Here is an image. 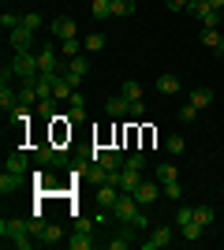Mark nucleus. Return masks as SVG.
I'll list each match as a JSON object with an SVG mask.
<instances>
[{
	"mask_svg": "<svg viewBox=\"0 0 224 250\" xmlns=\"http://www.w3.org/2000/svg\"><path fill=\"white\" fill-rule=\"evenodd\" d=\"M0 235H4V247H15V250H30V247H34L30 220L4 217V220H0Z\"/></svg>",
	"mask_w": 224,
	"mask_h": 250,
	"instance_id": "nucleus-1",
	"label": "nucleus"
},
{
	"mask_svg": "<svg viewBox=\"0 0 224 250\" xmlns=\"http://www.w3.org/2000/svg\"><path fill=\"white\" fill-rule=\"evenodd\" d=\"M11 71H15V79H38L41 75V67H38V52H15L11 56Z\"/></svg>",
	"mask_w": 224,
	"mask_h": 250,
	"instance_id": "nucleus-2",
	"label": "nucleus"
},
{
	"mask_svg": "<svg viewBox=\"0 0 224 250\" xmlns=\"http://www.w3.org/2000/svg\"><path fill=\"white\" fill-rule=\"evenodd\" d=\"M112 183H116L123 194H135V190H139V183H142V172H135V168L123 165L120 172H112Z\"/></svg>",
	"mask_w": 224,
	"mask_h": 250,
	"instance_id": "nucleus-3",
	"label": "nucleus"
},
{
	"mask_svg": "<svg viewBox=\"0 0 224 250\" xmlns=\"http://www.w3.org/2000/svg\"><path fill=\"white\" fill-rule=\"evenodd\" d=\"M38 67H41V75H60L64 71V56H56L53 45H45V49L38 52Z\"/></svg>",
	"mask_w": 224,
	"mask_h": 250,
	"instance_id": "nucleus-4",
	"label": "nucleus"
},
{
	"mask_svg": "<svg viewBox=\"0 0 224 250\" xmlns=\"http://www.w3.org/2000/svg\"><path fill=\"white\" fill-rule=\"evenodd\" d=\"M49 34H53L56 42H67V38H79V26H75V19H67V15H56V19L49 22Z\"/></svg>",
	"mask_w": 224,
	"mask_h": 250,
	"instance_id": "nucleus-5",
	"label": "nucleus"
},
{
	"mask_svg": "<svg viewBox=\"0 0 224 250\" xmlns=\"http://www.w3.org/2000/svg\"><path fill=\"white\" fill-rule=\"evenodd\" d=\"M120 194H123V190H120L116 183H101V187H94V202H97V209H112Z\"/></svg>",
	"mask_w": 224,
	"mask_h": 250,
	"instance_id": "nucleus-6",
	"label": "nucleus"
},
{
	"mask_svg": "<svg viewBox=\"0 0 224 250\" xmlns=\"http://www.w3.org/2000/svg\"><path fill=\"white\" fill-rule=\"evenodd\" d=\"M8 45H11V52H30L34 49V30H26V26L8 30Z\"/></svg>",
	"mask_w": 224,
	"mask_h": 250,
	"instance_id": "nucleus-7",
	"label": "nucleus"
},
{
	"mask_svg": "<svg viewBox=\"0 0 224 250\" xmlns=\"http://www.w3.org/2000/svg\"><path fill=\"white\" fill-rule=\"evenodd\" d=\"M4 168H11V172H22V176H30V157H26V149H11L8 157H4Z\"/></svg>",
	"mask_w": 224,
	"mask_h": 250,
	"instance_id": "nucleus-8",
	"label": "nucleus"
},
{
	"mask_svg": "<svg viewBox=\"0 0 224 250\" xmlns=\"http://www.w3.org/2000/svg\"><path fill=\"white\" fill-rule=\"evenodd\" d=\"M22 183H26V176H22V172H11V168H4V176H0V194L8 198V194L22 190Z\"/></svg>",
	"mask_w": 224,
	"mask_h": 250,
	"instance_id": "nucleus-9",
	"label": "nucleus"
},
{
	"mask_svg": "<svg viewBox=\"0 0 224 250\" xmlns=\"http://www.w3.org/2000/svg\"><path fill=\"white\" fill-rule=\"evenodd\" d=\"M172 243V228H153L149 239H142V250H164Z\"/></svg>",
	"mask_w": 224,
	"mask_h": 250,
	"instance_id": "nucleus-10",
	"label": "nucleus"
},
{
	"mask_svg": "<svg viewBox=\"0 0 224 250\" xmlns=\"http://www.w3.org/2000/svg\"><path fill=\"white\" fill-rule=\"evenodd\" d=\"M157 194H161V190H157V183H153V179H142L139 190H135V198H139V206H142V209L153 206V202H157Z\"/></svg>",
	"mask_w": 224,
	"mask_h": 250,
	"instance_id": "nucleus-11",
	"label": "nucleus"
},
{
	"mask_svg": "<svg viewBox=\"0 0 224 250\" xmlns=\"http://www.w3.org/2000/svg\"><path fill=\"white\" fill-rule=\"evenodd\" d=\"M135 224H120V231L116 235H112V239H108V250H127L131 247V239H135Z\"/></svg>",
	"mask_w": 224,
	"mask_h": 250,
	"instance_id": "nucleus-12",
	"label": "nucleus"
},
{
	"mask_svg": "<svg viewBox=\"0 0 224 250\" xmlns=\"http://www.w3.org/2000/svg\"><path fill=\"white\" fill-rule=\"evenodd\" d=\"M38 243H41V247H56V243H64V228H60V224H45L41 235H38Z\"/></svg>",
	"mask_w": 224,
	"mask_h": 250,
	"instance_id": "nucleus-13",
	"label": "nucleus"
},
{
	"mask_svg": "<svg viewBox=\"0 0 224 250\" xmlns=\"http://www.w3.org/2000/svg\"><path fill=\"white\" fill-rule=\"evenodd\" d=\"M127 97H123V94H116V97H108V101H105V112L108 116H112V120H123V116H127Z\"/></svg>",
	"mask_w": 224,
	"mask_h": 250,
	"instance_id": "nucleus-14",
	"label": "nucleus"
},
{
	"mask_svg": "<svg viewBox=\"0 0 224 250\" xmlns=\"http://www.w3.org/2000/svg\"><path fill=\"white\" fill-rule=\"evenodd\" d=\"M67 247L71 250H94L97 239H94V231H75L71 239H67Z\"/></svg>",
	"mask_w": 224,
	"mask_h": 250,
	"instance_id": "nucleus-15",
	"label": "nucleus"
},
{
	"mask_svg": "<svg viewBox=\"0 0 224 250\" xmlns=\"http://www.w3.org/2000/svg\"><path fill=\"white\" fill-rule=\"evenodd\" d=\"M191 104L194 108H209V104H213V90H209V86H194L191 90Z\"/></svg>",
	"mask_w": 224,
	"mask_h": 250,
	"instance_id": "nucleus-16",
	"label": "nucleus"
},
{
	"mask_svg": "<svg viewBox=\"0 0 224 250\" xmlns=\"http://www.w3.org/2000/svg\"><path fill=\"white\" fill-rule=\"evenodd\" d=\"M157 90H161V94H164V97H172V94H176V90H180V75H161V79H157Z\"/></svg>",
	"mask_w": 224,
	"mask_h": 250,
	"instance_id": "nucleus-17",
	"label": "nucleus"
},
{
	"mask_svg": "<svg viewBox=\"0 0 224 250\" xmlns=\"http://www.w3.org/2000/svg\"><path fill=\"white\" fill-rule=\"evenodd\" d=\"M79 52H86V45L79 42V38H67V42H60V56H64V60H71V56H79Z\"/></svg>",
	"mask_w": 224,
	"mask_h": 250,
	"instance_id": "nucleus-18",
	"label": "nucleus"
},
{
	"mask_svg": "<svg viewBox=\"0 0 224 250\" xmlns=\"http://www.w3.org/2000/svg\"><path fill=\"white\" fill-rule=\"evenodd\" d=\"M202 45H205V49L224 52V34H221V30H202Z\"/></svg>",
	"mask_w": 224,
	"mask_h": 250,
	"instance_id": "nucleus-19",
	"label": "nucleus"
},
{
	"mask_svg": "<svg viewBox=\"0 0 224 250\" xmlns=\"http://www.w3.org/2000/svg\"><path fill=\"white\" fill-rule=\"evenodd\" d=\"M194 220H198L202 228H209V224L217 220V209L213 206H194Z\"/></svg>",
	"mask_w": 224,
	"mask_h": 250,
	"instance_id": "nucleus-20",
	"label": "nucleus"
},
{
	"mask_svg": "<svg viewBox=\"0 0 224 250\" xmlns=\"http://www.w3.org/2000/svg\"><path fill=\"white\" fill-rule=\"evenodd\" d=\"M71 94H75V90H71V83H67L64 75H56V83H53V97H56V101H67Z\"/></svg>",
	"mask_w": 224,
	"mask_h": 250,
	"instance_id": "nucleus-21",
	"label": "nucleus"
},
{
	"mask_svg": "<svg viewBox=\"0 0 224 250\" xmlns=\"http://www.w3.org/2000/svg\"><path fill=\"white\" fill-rule=\"evenodd\" d=\"M176 179H180L176 165H168V161H164V165H157V183H161V187H164V183H176Z\"/></svg>",
	"mask_w": 224,
	"mask_h": 250,
	"instance_id": "nucleus-22",
	"label": "nucleus"
},
{
	"mask_svg": "<svg viewBox=\"0 0 224 250\" xmlns=\"http://www.w3.org/2000/svg\"><path fill=\"white\" fill-rule=\"evenodd\" d=\"M82 45H86V52H101V49L108 45V38H105L101 30H94L90 38H82Z\"/></svg>",
	"mask_w": 224,
	"mask_h": 250,
	"instance_id": "nucleus-23",
	"label": "nucleus"
},
{
	"mask_svg": "<svg viewBox=\"0 0 224 250\" xmlns=\"http://www.w3.org/2000/svg\"><path fill=\"white\" fill-rule=\"evenodd\" d=\"M135 15V0H112V19H127Z\"/></svg>",
	"mask_w": 224,
	"mask_h": 250,
	"instance_id": "nucleus-24",
	"label": "nucleus"
},
{
	"mask_svg": "<svg viewBox=\"0 0 224 250\" xmlns=\"http://www.w3.org/2000/svg\"><path fill=\"white\" fill-rule=\"evenodd\" d=\"M90 11H94V19H112V0H94Z\"/></svg>",
	"mask_w": 224,
	"mask_h": 250,
	"instance_id": "nucleus-25",
	"label": "nucleus"
},
{
	"mask_svg": "<svg viewBox=\"0 0 224 250\" xmlns=\"http://www.w3.org/2000/svg\"><path fill=\"white\" fill-rule=\"evenodd\" d=\"M164 149H168L172 157H180V153H187V142H183V135H168V142H164Z\"/></svg>",
	"mask_w": 224,
	"mask_h": 250,
	"instance_id": "nucleus-26",
	"label": "nucleus"
},
{
	"mask_svg": "<svg viewBox=\"0 0 224 250\" xmlns=\"http://www.w3.org/2000/svg\"><path fill=\"white\" fill-rule=\"evenodd\" d=\"M202 224H198V220H191V224H183V239H187V243H198V239H202Z\"/></svg>",
	"mask_w": 224,
	"mask_h": 250,
	"instance_id": "nucleus-27",
	"label": "nucleus"
},
{
	"mask_svg": "<svg viewBox=\"0 0 224 250\" xmlns=\"http://www.w3.org/2000/svg\"><path fill=\"white\" fill-rule=\"evenodd\" d=\"M123 165H127V168H135V172H142V168H146V153H142V149H131Z\"/></svg>",
	"mask_w": 224,
	"mask_h": 250,
	"instance_id": "nucleus-28",
	"label": "nucleus"
},
{
	"mask_svg": "<svg viewBox=\"0 0 224 250\" xmlns=\"http://www.w3.org/2000/svg\"><path fill=\"white\" fill-rule=\"evenodd\" d=\"M0 26H4V30H19V26H22V15H15V11H4V15H0Z\"/></svg>",
	"mask_w": 224,
	"mask_h": 250,
	"instance_id": "nucleus-29",
	"label": "nucleus"
},
{
	"mask_svg": "<svg viewBox=\"0 0 224 250\" xmlns=\"http://www.w3.org/2000/svg\"><path fill=\"white\" fill-rule=\"evenodd\" d=\"M120 94L127 97V101H135V97H142V86L135 83V79H127V83H123V90H120Z\"/></svg>",
	"mask_w": 224,
	"mask_h": 250,
	"instance_id": "nucleus-30",
	"label": "nucleus"
},
{
	"mask_svg": "<svg viewBox=\"0 0 224 250\" xmlns=\"http://www.w3.org/2000/svg\"><path fill=\"white\" fill-rule=\"evenodd\" d=\"M22 26H26V30H41V15H38V11H26V15H22Z\"/></svg>",
	"mask_w": 224,
	"mask_h": 250,
	"instance_id": "nucleus-31",
	"label": "nucleus"
},
{
	"mask_svg": "<svg viewBox=\"0 0 224 250\" xmlns=\"http://www.w3.org/2000/svg\"><path fill=\"white\" fill-rule=\"evenodd\" d=\"M86 120V104H71L67 108V124H82Z\"/></svg>",
	"mask_w": 224,
	"mask_h": 250,
	"instance_id": "nucleus-32",
	"label": "nucleus"
},
{
	"mask_svg": "<svg viewBox=\"0 0 224 250\" xmlns=\"http://www.w3.org/2000/svg\"><path fill=\"white\" fill-rule=\"evenodd\" d=\"M164 198H168V202H180V198H183V187H180V179H176V183H164Z\"/></svg>",
	"mask_w": 224,
	"mask_h": 250,
	"instance_id": "nucleus-33",
	"label": "nucleus"
},
{
	"mask_svg": "<svg viewBox=\"0 0 224 250\" xmlns=\"http://www.w3.org/2000/svg\"><path fill=\"white\" fill-rule=\"evenodd\" d=\"M38 116H41V120H53V116H56V104H53V97H49V101H38Z\"/></svg>",
	"mask_w": 224,
	"mask_h": 250,
	"instance_id": "nucleus-34",
	"label": "nucleus"
},
{
	"mask_svg": "<svg viewBox=\"0 0 224 250\" xmlns=\"http://www.w3.org/2000/svg\"><path fill=\"white\" fill-rule=\"evenodd\" d=\"M191 220H194V209L191 206H180V209H176V224H180V228H183V224H191Z\"/></svg>",
	"mask_w": 224,
	"mask_h": 250,
	"instance_id": "nucleus-35",
	"label": "nucleus"
},
{
	"mask_svg": "<svg viewBox=\"0 0 224 250\" xmlns=\"http://www.w3.org/2000/svg\"><path fill=\"white\" fill-rule=\"evenodd\" d=\"M127 116H135V120H142V116H146V101H142V97H135V101L127 104Z\"/></svg>",
	"mask_w": 224,
	"mask_h": 250,
	"instance_id": "nucleus-36",
	"label": "nucleus"
},
{
	"mask_svg": "<svg viewBox=\"0 0 224 250\" xmlns=\"http://www.w3.org/2000/svg\"><path fill=\"white\" fill-rule=\"evenodd\" d=\"M180 120H187V124H191V120H198V108H194V104L187 101V104L180 108Z\"/></svg>",
	"mask_w": 224,
	"mask_h": 250,
	"instance_id": "nucleus-37",
	"label": "nucleus"
},
{
	"mask_svg": "<svg viewBox=\"0 0 224 250\" xmlns=\"http://www.w3.org/2000/svg\"><path fill=\"white\" fill-rule=\"evenodd\" d=\"M164 4H168V11H183L187 4H191V0H164Z\"/></svg>",
	"mask_w": 224,
	"mask_h": 250,
	"instance_id": "nucleus-38",
	"label": "nucleus"
},
{
	"mask_svg": "<svg viewBox=\"0 0 224 250\" xmlns=\"http://www.w3.org/2000/svg\"><path fill=\"white\" fill-rule=\"evenodd\" d=\"M205 4H209V8H217V11L224 8V0H205Z\"/></svg>",
	"mask_w": 224,
	"mask_h": 250,
	"instance_id": "nucleus-39",
	"label": "nucleus"
}]
</instances>
